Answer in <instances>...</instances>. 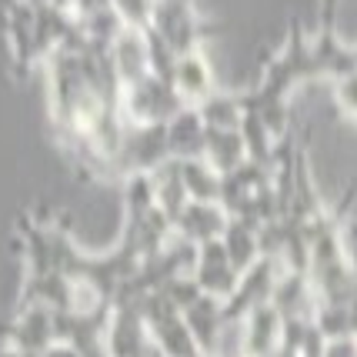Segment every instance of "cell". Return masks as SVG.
<instances>
[{"label":"cell","mask_w":357,"mask_h":357,"mask_svg":"<svg viewBox=\"0 0 357 357\" xmlns=\"http://www.w3.org/2000/svg\"><path fill=\"white\" fill-rule=\"evenodd\" d=\"M167 160H174L167 124H127L124 144L107 167V181L124 184L130 177L160 171Z\"/></svg>","instance_id":"obj_1"},{"label":"cell","mask_w":357,"mask_h":357,"mask_svg":"<svg viewBox=\"0 0 357 357\" xmlns=\"http://www.w3.org/2000/svg\"><path fill=\"white\" fill-rule=\"evenodd\" d=\"M151 31L160 33L177 57H184L190 50H204V40H211L224 27L197 14L194 0H154Z\"/></svg>","instance_id":"obj_2"},{"label":"cell","mask_w":357,"mask_h":357,"mask_svg":"<svg viewBox=\"0 0 357 357\" xmlns=\"http://www.w3.org/2000/svg\"><path fill=\"white\" fill-rule=\"evenodd\" d=\"M140 314L147 321L151 341L164 357H204L190 327H187L184 311L174 304L167 294H147L140 301Z\"/></svg>","instance_id":"obj_3"},{"label":"cell","mask_w":357,"mask_h":357,"mask_svg":"<svg viewBox=\"0 0 357 357\" xmlns=\"http://www.w3.org/2000/svg\"><path fill=\"white\" fill-rule=\"evenodd\" d=\"M187 107L190 104L177 93V87L157 80L154 74L124 87V114L130 124H171Z\"/></svg>","instance_id":"obj_4"},{"label":"cell","mask_w":357,"mask_h":357,"mask_svg":"<svg viewBox=\"0 0 357 357\" xmlns=\"http://www.w3.org/2000/svg\"><path fill=\"white\" fill-rule=\"evenodd\" d=\"M110 321H114V304H100L93 311L57 314V344L74 347L77 357H110Z\"/></svg>","instance_id":"obj_5"},{"label":"cell","mask_w":357,"mask_h":357,"mask_svg":"<svg viewBox=\"0 0 357 357\" xmlns=\"http://www.w3.org/2000/svg\"><path fill=\"white\" fill-rule=\"evenodd\" d=\"M280 274H284V264H280L278 257H261L248 274H241L237 291L224 301V321H227V324L248 321V314H254L257 307L271 304Z\"/></svg>","instance_id":"obj_6"},{"label":"cell","mask_w":357,"mask_h":357,"mask_svg":"<svg viewBox=\"0 0 357 357\" xmlns=\"http://www.w3.org/2000/svg\"><path fill=\"white\" fill-rule=\"evenodd\" d=\"M307 70L311 80H337L357 74V44H344L337 31L334 33H314L307 40Z\"/></svg>","instance_id":"obj_7"},{"label":"cell","mask_w":357,"mask_h":357,"mask_svg":"<svg viewBox=\"0 0 357 357\" xmlns=\"http://www.w3.org/2000/svg\"><path fill=\"white\" fill-rule=\"evenodd\" d=\"M7 344L24 351V354L44 357L54 344H57V311L50 307H17L10 331H7Z\"/></svg>","instance_id":"obj_8"},{"label":"cell","mask_w":357,"mask_h":357,"mask_svg":"<svg viewBox=\"0 0 357 357\" xmlns=\"http://www.w3.org/2000/svg\"><path fill=\"white\" fill-rule=\"evenodd\" d=\"M107 351L110 357H154L157 347L151 341V331H147V321L140 314V304H117L114 307Z\"/></svg>","instance_id":"obj_9"},{"label":"cell","mask_w":357,"mask_h":357,"mask_svg":"<svg viewBox=\"0 0 357 357\" xmlns=\"http://www.w3.org/2000/svg\"><path fill=\"white\" fill-rule=\"evenodd\" d=\"M194 280H197V287H201L204 294L218 297V301H227V297L237 291L241 271L231 264L224 241H211V244H204L201 248V254H197V267H194Z\"/></svg>","instance_id":"obj_10"},{"label":"cell","mask_w":357,"mask_h":357,"mask_svg":"<svg viewBox=\"0 0 357 357\" xmlns=\"http://www.w3.org/2000/svg\"><path fill=\"white\" fill-rule=\"evenodd\" d=\"M227 224H231V214H227L220 204L190 201L184 207V214L177 218L174 231H177V237H184L190 244L204 248V244H211V241H220L224 231H227Z\"/></svg>","instance_id":"obj_11"},{"label":"cell","mask_w":357,"mask_h":357,"mask_svg":"<svg viewBox=\"0 0 357 357\" xmlns=\"http://www.w3.org/2000/svg\"><path fill=\"white\" fill-rule=\"evenodd\" d=\"M284 334H287V324L278 307L264 304L244 321V351L248 357H278L284 347Z\"/></svg>","instance_id":"obj_12"},{"label":"cell","mask_w":357,"mask_h":357,"mask_svg":"<svg viewBox=\"0 0 357 357\" xmlns=\"http://www.w3.org/2000/svg\"><path fill=\"white\" fill-rule=\"evenodd\" d=\"M174 87L190 107H197V104L211 100L218 93V80H214V70H211V61H207L204 50H190L184 57H177Z\"/></svg>","instance_id":"obj_13"},{"label":"cell","mask_w":357,"mask_h":357,"mask_svg":"<svg viewBox=\"0 0 357 357\" xmlns=\"http://www.w3.org/2000/svg\"><path fill=\"white\" fill-rule=\"evenodd\" d=\"M110 57H114V67H117V77L124 87L137 84L151 74V57H147V31H134V27H124L121 37L110 47Z\"/></svg>","instance_id":"obj_14"},{"label":"cell","mask_w":357,"mask_h":357,"mask_svg":"<svg viewBox=\"0 0 357 357\" xmlns=\"http://www.w3.org/2000/svg\"><path fill=\"white\" fill-rule=\"evenodd\" d=\"M220 241H224V248H227L231 264L237 267L241 274H248L250 267L264 257V250H261V224H257V220L231 218V224H227V231H224Z\"/></svg>","instance_id":"obj_15"},{"label":"cell","mask_w":357,"mask_h":357,"mask_svg":"<svg viewBox=\"0 0 357 357\" xmlns=\"http://www.w3.org/2000/svg\"><path fill=\"white\" fill-rule=\"evenodd\" d=\"M184 317H187V327H190V334H194L197 347H201V354L214 357L220 327H224V301L204 294L197 304H190V307H187Z\"/></svg>","instance_id":"obj_16"},{"label":"cell","mask_w":357,"mask_h":357,"mask_svg":"<svg viewBox=\"0 0 357 357\" xmlns=\"http://www.w3.org/2000/svg\"><path fill=\"white\" fill-rule=\"evenodd\" d=\"M204 160H207L220 177H227V174H234L237 167H244V164H248L244 134H241V130H214V127H207Z\"/></svg>","instance_id":"obj_17"},{"label":"cell","mask_w":357,"mask_h":357,"mask_svg":"<svg viewBox=\"0 0 357 357\" xmlns=\"http://www.w3.org/2000/svg\"><path fill=\"white\" fill-rule=\"evenodd\" d=\"M197 110H201L204 127L241 130L244 117H248V100H244V91H218L211 100L197 104Z\"/></svg>","instance_id":"obj_18"},{"label":"cell","mask_w":357,"mask_h":357,"mask_svg":"<svg viewBox=\"0 0 357 357\" xmlns=\"http://www.w3.org/2000/svg\"><path fill=\"white\" fill-rule=\"evenodd\" d=\"M167 137H171V154L174 160L184 157H204V140H207V127L201 121V110L187 107L167 124Z\"/></svg>","instance_id":"obj_19"},{"label":"cell","mask_w":357,"mask_h":357,"mask_svg":"<svg viewBox=\"0 0 357 357\" xmlns=\"http://www.w3.org/2000/svg\"><path fill=\"white\" fill-rule=\"evenodd\" d=\"M154 194H157V207L171 218V224H177V218L190 204V194H187L184 174H181L177 160H167L160 171H154Z\"/></svg>","instance_id":"obj_20"},{"label":"cell","mask_w":357,"mask_h":357,"mask_svg":"<svg viewBox=\"0 0 357 357\" xmlns=\"http://www.w3.org/2000/svg\"><path fill=\"white\" fill-rule=\"evenodd\" d=\"M177 164H181V174H184L190 201L220 204V181H224V177H220L204 157H184V160H177Z\"/></svg>","instance_id":"obj_21"},{"label":"cell","mask_w":357,"mask_h":357,"mask_svg":"<svg viewBox=\"0 0 357 357\" xmlns=\"http://www.w3.org/2000/svg\"><path fill=\"white\" fill-rule=\"evenodd\" d=\"M114 10L124 20V27L134 31H151V17H154V0H114Z\"/></svg>","instance_id":"obj_22"},{"label":"cell","mask_w":357,"mask_h":357,"mask_svg":"<svg viewBox=\"0 0 357 357\" xmlns=\"http://www.w3.org/2000/svg\"><path fill=\"white\" fill-rule=\"evenodd\" d=\"M334 104H337V110H341L347 121L357 124V74L334 84Z\"/></svg>","instance_id":"obj_23"},{"label":"cell","mask_w":357,"mask_h":357,"mask_svg":"<svg viewBox=\"0 0 357 357\" xmlns=\"http://www.w3.org/2000/svg\"><path fill=\"white\" fill-rule=\"evenodd\" d=\"M337 7L341 0H317V33L337 31Z\"/></svg>","instance_id":"obj_24"},{"label":"cell","mask_w":357,"mask_h":357,"mask_svg":"<svg viewBox=\"0 0 357 357\" xmlns=\"http://www.w3.org/2000/svg\"><path fill=\"white\" fill-rule=\"evenodd\" d=\"M0 357H37V354H24V351H17L10 344H3V347H0Z\"/></svg>","instance_id":"obj_25"}]
</instances>
